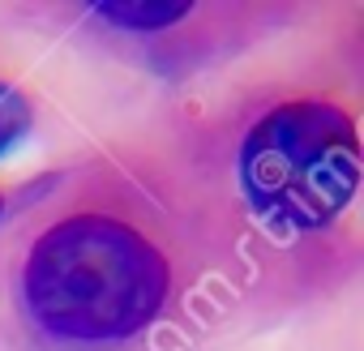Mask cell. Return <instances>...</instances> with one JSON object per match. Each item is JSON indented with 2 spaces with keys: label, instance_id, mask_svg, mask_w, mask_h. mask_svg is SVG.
I'll return each instance as SVG.
<instances>
[{
  "label": "cell",
  "instance_id": "obj_5",
  "mask_svg": "<svg viewBox=\"0 0 364 351\" xmlns=\"http://www.w3.org/2000/svg\"><path fill=\"white\" fill-rule=\"evenodd\" d=\"M0 206H5V202H0Z\"/></svg>",
  "mask_w": 364,
  "mask_h": 351
},
{
  "label": "cell",
  "instance_id": "obj_4",
  "mask_svg": "<svg viewBox=\"0 0 364 351\" xmlns=\"http://www.w3.org/2000/svg\"><path fill=\"white\" fill-rule=\"evenodd\" d=\"M31 120H35V112H31V99H26L18 86L0 82V158H5L14 146H22V141H26V133H31Z\"/></svg>",
  "mask_w": 364,
  "mask_h": 351
},
{
  "label": "cell",
  "instance_id": "obj_3",
  "mask_svg": "<svg viewBox=\"0 0 364 351\" xmlns=\"http://www.w3.org/2000/svg\"><path fill=\"white\" fill-rule=\"evenodd\" d=\"M103 22L120 31H167L189 18V0H95L90 5Z\"/></svg>",
  "mask_w": 364,
  "mask_h": 351
},
{
  "label": "cell",
  "instance_id": "obj_1",
  "mask_svg": "<svg viewBox=\"0 0 364 351\" xmlns=\"http://www.w3.org/2000/svg\"><path fill=\"white\" fill-rule=\"evenodd\" d=\"M167 287L171 270L154 240L107 215L52 223L22 270V296L39 330L82 347L141 334L163 313Z\"/></svg>",
  "mask_w": 364,
  "mask_h": 351
},
{
  "label": "cell",
  "instance_id": "obj_2",
  "mask_svg": "<svg viewBox=\"0 0 364 351\" xmlns=\"http://www.w3.org/2000/svg\"><path fill=\"white\" fill-rule=\"evenodd\" d=\"M240 189L270 223L291 232L330 227L360 189L355 120L326 99L270 107L240 146Z\"/></svg>",
  "mask_w": 364,
  "mask_h": 351
}]
</instances>
